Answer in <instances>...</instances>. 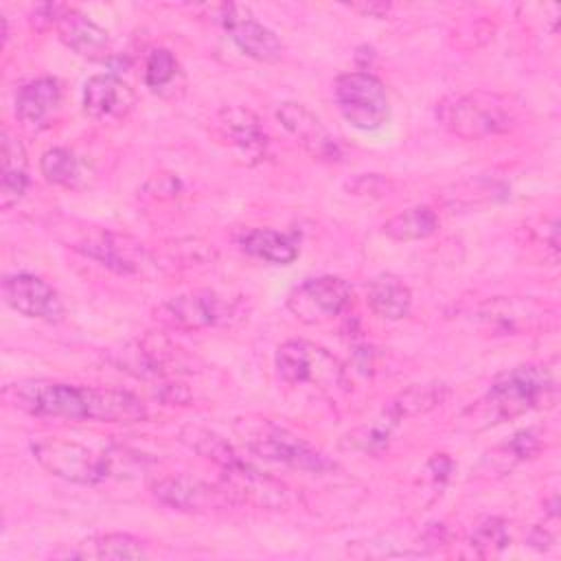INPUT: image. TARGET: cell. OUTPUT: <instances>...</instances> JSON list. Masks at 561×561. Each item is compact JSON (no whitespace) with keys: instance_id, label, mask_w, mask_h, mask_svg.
<instances>
[{"instance_id":"34","label":"cell","mask_w":561,"mask_h":561,"mask_svg":"<svg viewBox=\"0 0 561 561\" xmlns=\"http://www.w3.org/2000/svg\"><path fill=\"white\" fill-rule=\"evenodd\" d=\"M554 541H557V533L550 530V528L543 526V524H537V526L530 530V535H528V543H530L533 548H537V550H543V548L552 546Z\"/></svg>"},{"instance_id":"31","label":"cell","mask_w":561,"mask_h":561,"mask_svg":"<svg viewBox=\"0 0 561 561\" xmlns=\"http://www.w3.org/2000/svg\"><path fill=\"white\" fill-rule=\"evenodd\" d=\"M511 543V533L508 526L502 517L486 515L482 517L469 537V546L480 554V557H491L502 552Z\"/></svg>"},{"instance_id":"20","label":"cell","mask_w":561,"mask_h":561,"mask_svg":"<svg viewBox=\"0 0 561 561\" xmlns=\"http://www.w3.org/2000/svg\"><path fill=\"white\" fill-rule=\"evenodd\" d=\"M61 103V85L53 77L26 81L15 92V116L28 127H42Z\"/></svg>"},{"instance_id":"19","label":"cell","mask_w":561,"mask_h":561,"mask_svg":"<svg viewBox=\"0 0 561 561\" xmlns=\"http://www.w3.org/2000/svg\"><path fill=\"white\" fill-rule=\"evenodd\" d=\"M543 447V432L537 427H526L515 432L506 443L493 447L482 456L476 467V473L495 478L508 473L515 465L535 458Z\"/></svg>"},{"instance_id":"7","label":"cell","mask_w":561,"mask_h":561,"mask_svg":"<svg viewBox=\"0 0 561 561\" xmlns=\"http://www.w3.org/2000/svg\"><path fill=\"white\" fill-rule=\"evenodd\" d=\"M234 316V305L215 289H191L153 309L156 322L175 331H202L219 327Z\"/></svg>"},{"instance_id":"4","label":"cell","mask_w":561,"mask_h":561,"mask_svg":"<svg viewBox=\"0 0 561 561\" xmlns=\"http://www.w3.org/2000/svg\"><path fill=\"white\" fill-rule=\"evenodd\" d=\"M473 324L486 335H537L559 327V309L535 296H493L471 311Z\"/></svg>"},{"instance_id":"27","label":"cell","mask_w":561,"mask_h":561,"mask_svg":"<svg viewBox=\"0 0 561 561\" xmlns=\"http://www.w3.org/2000/svg\"><path fill=\"white\" fill-rule=\"evenodd\" d=\"M438 217L430 206H412L392 215L383 226V234L392 241H419L434 234Z\"/></svg>"},{"instance_id":"12","label":"cell","mask_w":561,"mask_h":561,"mask_svg":"<svg viewBox=\"0 0 561 561\" xmlns=\"http://www.w3.org/2000/svg\"><path fill=\"white\" fill-rule=\"evenodd\" d=\"M151 495L178 513H210L237 504L221 484H210L186 473L158 478L151 484Z\"/></svg>"},{"instance_id":"10","label":"cell","mask_w":561,"mask_h":561,"mask_svg":"<svg viewBox=\"0 0 561 561\" xmlns=\"http://www.w3.org/2000/svg\"><path fill=\"white\" fill-rule=\"evenodd\" d=\"M351 298L353 287L348 280L324 274L294 285L285 298V307L305 324H324L337 318L351 305Z\"/></svg>"},{"instance_id":"11","label":"cell","mask_w":561,"mask_h":561,"mask_svg":"<svg viewBox=\"0 0 561 561\" xmlns=\"http://www.w3.org/2000/svg\"><path fill=\"white\" fill-rule=\"evenodd\" d=\"M210 11L215 13V20L228 31L230 39L245 57L261 61V64H274L283 57L285 46H283L280 37L272 28H267L265 24L254 20V15L250 13L248 7L228 2V4H219Z\"/></svg>"},{"instance_id":"33","label":"cell","mask_w":561,"mask_h":561,"mask_svg":"<svg viewBox=\"0 0 561 561\" xmlns=\"http://www.w3.org/2000/svg\"><path fill=\"white\" fill-rule=\"evenodd\" d=\"M427 473L434 482H445L451 473V460L445 454H436L430 462H427Z\"/></svg>"},{"instance_id":"17","label":"cell","mask_w":561,"mask_h":561,"mask_svg":"<svg viewBox=\"0 0 561 561\" xmlns=\"http://www.w3.org/2000/svg\"><path fill=\"white\" fill-rule=\"evenodd\" d=\"M83 112L99 123H118L136 105V92L118 75H94L83 83Z\"/></svg>"},{"instance_id":"23","label":"cell","mask_w":561,"mask_h":561,"mask_svg":"<svg viewBox=\"0 0 561 561\" xmlns=\"http://www.w3.org/2000/svg\"><path fill=\"white\" fill-rule=\"evenodd\" d=\"M368 307L383 320H401L412 309V291L397 274H379L368 283L366 289Z\"/></svg>"},{"instance_id":"30","label":"cell","mask_w":561,"mask_h":561,"mask_svg":"<svg viewBox=\"0 0 561 561\" xmlns=\"http://www.w3.org/2000/svg\"><path fill=\"white\" fill-rule=\"evenodd\" d=\"M39 171L46 182H50L55 186H66V188L77 186V182L81 178L79 158L66 147L46 149L39 158Z\"/></svg>"},{"instance_id":"21","label":"cell","mask_w":561,"mask_h":561,"mask_svg":"<svg viewBox=\"0 0 561 561\" xmlns=\"http://www.w3.org/2000/svg\"><path fill=\"white\" fill-rule=\"evenodd\" d=\"M0 149V206L13 208L28 191V158L24 145L4 127Z\"/></svg>"},{"instance_id":"24","label":"cell","mask_w":561,"mask_h":561,"mask_svg":"<svg viewBox=\"0 0 561 561\" xmlns=\"http://www.w3.org/2000/svg\"><path fill=\"white\" fill-rule=\"evenodd\" d=\"M239 248L265 263L289 265L298 259V241L291 234L272 228H250L239 237Z\"/></svg>"},{"instance_id":"18","label":"cell","mask_w":561,"mask_h":561,"mask_svg":"<svg viewBox=\"0 0 561 561\" xmlns=\"http://www.w3.org/2000/svg\"><path fill=\"white\" fill-rule=\"evenodd\" d=\"M55 28L64 46H68L79 57L103 59L110 50V33L94 20L70 7L61 13Z\"/></svg>"},{"instance_id":"5","label":"cell","mask_w":561,"mask_h":561,"mask_svg":"<svg viewBox=\"0 0 561 561\" xmlns=\"http://www.w3.org/2000/svg\"><path fill=\"white\" fill-rule=\"evenodd\" d=\"M31 454L44 471L72 484L92 486L114 473L112 456L59 436L35 438L31 443Z\"/></svg>"},{"instance_id":"1","label":"cell","mask_w":561,"mask_h":561,"mask_svg":"<svg viewBox=\"0 0 561 561\" xmlns=\"http://www.w3.org/2000/svg\"><path fill=\"white\" fill-rule=\"evenodd\" d=\"M2 401L31 416L96 423H138L147 419L140 397L121 388H94L53 379H22L2 388Z\"/></svg>"},{"instance_id":"13","label":"cell","mask_w":561,"mask_h":561,"mask_svg":"<svg viewBox=\"0 0 561 561\" xmlns=\"http://www.w3.org/2000/svg\"><path fill=\"white\" fill-rule=\"evenodd\" d=\"M2 296L4 302L24 318L57 324L66 316V307L59 291L48 280L31 272L4 276Z\"/></svg>"},{"instance_id":"16","label":"cell","mask_w":561,"mask_h":561,"mask_svg":"<svg viewBox=\"0 0 561 561\" xmlns=\"http://www.w3.org/2000/svg\"><path fill=\"white\" fill-rule=\"evenodd\" d=\"M280 127L311 156L318 160H337L342 156L340 142L324 127V123L302 103L283 101L274 110Z\"/></svg>"},{"instance_id":"14","label":"cell","mask_w":561,"mask_h":561,"mask_svg":"<svg viewBox=\"0 0 561 561\" xmlns=\"http://www.w3.org/2000/svg\"><path fill=\"white\" fill-rule=\"evenodd\" d=\"M72 248L116 274H140L153 261L142 243L110 230L83 232Z\"/></svg>"},{"instance_id":"6","label":"cell","mask_w":561,"mask_h":561,"mask_svg":"<svg viewBox=\"0 0 561 561\" xmlns=\"http://www.w3.org/2000/svg\"><path fill=\"white\" fill-rule=\"evenodd\" d=\"M342 118L362 131H377L390 121V99L383 83L366 70L344 72L333 83Z\"/></svg>"},{"instance_id":"22","label":"cell","mask_w":561,"mask_h":561,"mask_svg":"<svg viewBox=\"0 0 561 561\" xmlns=\"http://www.w3.org/2000/svg\"><path fill=\"white\" fill-rule=\"evenodd\" d=\"M66 559H147V543L129 533H99L75 543L72 550L61 552Z\"/></svg>"},{"instance_id":"25","label":"cell","mask_w":561,"mask_h":561,"mask_svg":"<svg viewBox=\"0 0 561 561\" xmlns=\"http://www.w3.org/2000/svg\"><path fill=\"white\" fill-rule=\"evenodd\" d=\"M180 440L193 449L197 456L210 460L221 471H234L243 467L248 460L215 430H208L204 425H184L180 430Z\"/></svg>"},{"instance_id":"2","label":"cell","mask_w":561,"mask_h":561,"mask_svg":"<svg viewBox=\"0 0 561 561\" xmlns=\"http://www.w3.org/2000/svg\"><path fill=\"white\" fill-rule=\"evenodd\" d=\"M559 399L557 370L543 362L519 364L497 375L486 392L465 410L462 419L473 430L493 427L539 408H552Z\"/></svg>"},{"instance_id":"28","label":"cell","mask_w":561,"mask_h":561,"mask_svg":"<svg viewBox=\"0 0 561 561\" xmlns=\"http://www.w3.org/2000/svg\"><path fill=\"white\" fill-rule=\"evenodd\" d=\"M142 79H145V85L158 96H173L182 81V72L175 55L167 48H153L147 55Z\"/></svg>"},{"instance_id":"29","label":"cell","mask_w":561,"mask_h":561,"mask_svg":"<svg viewBox=\"0 0 561 561\" xmlns=\"http://www.w3.org/2000/svg\"><path fill=\"white\" fill-rule=\"evenodd\" d=\"M397 421H392L386 412L370 421L368 425H362L357 430H353L351 434L344 436L342 445L346 449H355V451H362V454H370V456H377L381 451L388 449L390 440H392V434L397 430Z\"/></svg>"},{"instance_id":"9","label":"cell","mask_w":561,"mask_h":561,"mask_svg":"<svg viewBox=\"0 0 561 561\" xmlns=\"http://www.w3.org/2000/svg\"><path fill=\"white\" fill-rule=\"evenodd\" d=\"M276 375L289 386H337L342 383V366L322 346L309 340H287L274 355Z\"/></svg>"},{"instance_id":"26","label":"cell","mask_w":561,"mask_h":561,"mask_svg":"<svg viewBox=\"0 0 561 561\" xmlns=\"http://www.w3.org/2000/svg\"><path fill=\"white\" fill-rule=\"evenodd\" d=\"M449 397V386L443 381H425V383H412L410 388L401 390L392 397V401L386 405V414L401 423L403 419H414L421 414L432 412Z\"/></svg>"},{"instance_id":"15","label":"cell","mask_w":561,"mask_h":561,"mask_svg":"<svg viewBox=\"0 0 561 561\" xmlns=\"http://www.w3.org/2000/svg\"><path fill=\"white\" fill-rule=\"evenodd\" d=\"M215 127L219 138L248 164L265 158L270 138L261 118L243 105H226L217 112Z\"/></svg>"},{"instance_id":"35","label":"cell","mask_w":561,"mask_h":561,"mask_svg":"<svg viewBox=\"0 0 561 561\" xmlns=\"http://www.w3.org/2000/svg\"><path fill=\"white\" fill-rule=\"evenodd\" d=\"M353 11L368 15V18H383L390 11V4L383 2H364V4H351Z\"/></svg>"},{"instance_id":"8","label":"cell","mask_w":561,"mask_h":561,"mask_svg":"<svg viewBox=\"0 0 561 561\" xmlns=\"http://www.w3.org/2000/svg\"><path fill=\"white\" fill-rule=\"evenodd\" d=\"M248 447L265 460L307 473H329L337 467L335 460H331L309 440L272 423H263L259 430H254L248 438Z\"/></svg>"},{"instance_id":"32","label":"cell","mask_w":561,"mask_h":561,"mask_svg":"<svg viewBox=\"0 0 561 561\" xmlns=\"http://www.w3.org/2000/svg\"><path fill=\"white\" fill-rule=\"evenodd\" d=\"M147 186H153V195L156 197H173L182 188L180 180L175 175H171V173H162V175L153 178Z\"/></svg>"},{"instance_id":"3","label":"cell","mask_w":561,"mask_h":561,"mask_svg":"<svg viewBox=\"0 0 561 561\" xmlns=\"http://www.w3.org/2000/svg\"><path fill=\"white\" fill-rule=\"evenodd\" d=\"M436 121L458 138L478 140L515 129L519 123V107L504 94L471 90L440 99L436 103Z\"/></svg>"}]
</instances>
